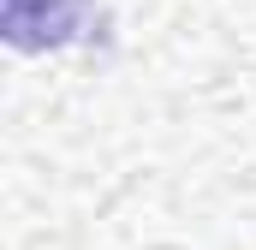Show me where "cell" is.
<instances>
[{"label": "cell", "instance_id": "cell-1", "mask_svg": "<svg viewBox=\"0 0 256 250\" xmlns=\"http://www.w3.org/2000/svg\"><path fill=\"white\" fill-rule=\"evenodd\" d=\"M90 0H0V36L18 54H42L78 36Z\"/></svg>", "mask_w": 256, "mask_h": 250}]
</instances>
